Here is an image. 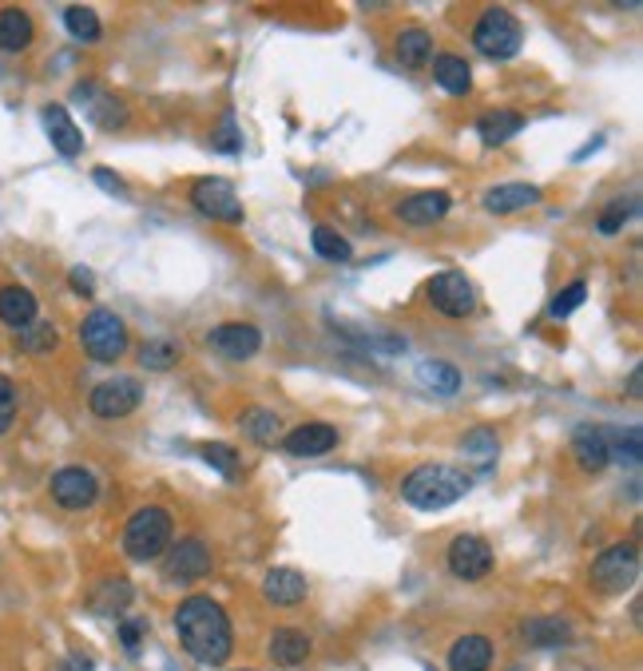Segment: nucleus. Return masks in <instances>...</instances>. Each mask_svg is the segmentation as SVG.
<instances>
[{"instance_id":"nucleus-24","label":"nucleus","mask_w":643,"mask_h":671,"mask_svg":"<svg viewBox=\"0 0 643 671\" xmlns=\"http://www.w3.org/2000/svg\"><path fill=\"white\" fill-rule=\"evenodd\" d=\"M32 44V17L24 9H0V52H24Z\"/></svg>"},{"instance_id":"nucleus-8","label":"nucleus","mask_w":643,"mask_h":671,"mask_svg":"<svg viewBox=\"0 0 643 671\" xmlns=\"http://www.w3.org/2000/svg\"><path fill=\"white\" fill-rule=\"evenodd\" d=\"M139 402H143V385L136 377H108L88 394V409L104 422H119V417L136 414Z\"/></svg>"},{"instance_id":"nucleus-44","label":"nucleus","mask_w":643,"mask_h":671,"mask_svg":"<svg viewBox=\"0 0 643 671\" xmlns=\"http://www.w3.org/2000/svg\"><path fill=\"white\" fill-rule=\"evenodd\" d=\"M119 640H124V648H128V652H136V648H139V620L119 624Z\"/></svg>"},{"instance_id":"nucleus-16","label":"nucleus","mask_w":643,"mask_h":671,"mask_svg":"<svg viewBox=\"0 0 643 671\" xmlns=\"http://www.w3.org/2000/svg\"><path fill=\"white\" fill-rule=\"evenodd\" d=\"M282 445H287V454L294 457H322L337 445V429L326 422H307L298 425V429H290V434L282 437Z\"/></svg>"},{"instance_id":"nucleus-32","label":"nucleus","mask_w":643,"mask_h":671,"mask_svg":"<svg viewBox=\"0 0 643 671\" xmlns=\"http://www.w3.org/2000/svg\"><path fill=\"white\" fill-rule=\"evenodd\" d=\"M314 255L326 258V263H350L354 258V247L346 243V235H337L334 227H314Z\"/></svg>"},{"instance_id":"nucleus-42","label":"nucleus","mask_w":643,"mask_h":671,"mask_svg":"<svg viewBox=\"0 0 643 671\" xmlns=\"http://www.w3.org/2000/svg\"><path fill=\"white\" fill-rule=\"evenodd\" d=\"M92 179H96L99 188L104 191H111V195H128V188H124V183H119V175L116 171H108V168H96L92 171Z\"/></svg>"},{"instance_id":"nucleus-7","label":"nucleus","mask_w":643,"mask_h":671,"mask_svg":"<svg viewBox=\"0 0 643 671\" xmlns=\"http://www.w3.org/2000/svg\"><path fill=\"white\" fill-rule=\"evenodd\" d=\"M640 576V548L635 544H612L592 561V584L604 593H628Z\"/></svg>"},{"instance_id":"nucleus-27","label":"nucleus","mask_w":643,"mask_h":671,"mask_svg":"<svg viewBox=\"0 0 643 671\" xmlns=\"http://www.w3.org/2000/svg\"><path fill=\"white\" fill-rule=\"evenodd\" d=\"M397 60L406 68H426L429 60H433V36L426 29H406L397 36Z\"/></svg>"},{"instance_id":"nucleus-37","label":"nucleus","mask_w":643,"mask_h":671,"mask_svg":"<svg viewBox=\"0 0 643 671\" xmlns=\"http://www.w3.org/2000/svg\"><path fill=\"white\" fill-rule=\"evenodd\" d=\"M585 298H588V287H585V283H572V287H565L560 295L553 298L548 315H553V318H572L576 310L585 307Z\"/></svg>"},{"instance_id":"nucleus-33","label":"nucleus","mask_w":643,"mask_h":671,"mask_svg":"<svg viewBox=\"0 0 643 671\" xmlns=\"http://www.w3.org/2000/svg\"><path fill=\"white\" fill-rule=\"evenodd\" d=\"M56 342H60V334H56L52 322H32V327H24L17 338V345L24 350V354H52Z\"/></svg>"},{"instance_id":"nucleus-28","label":"nucleus","mask_w":643,"mask_h":671,"mask_svg":"<svg viewBox=\"0 0 643 671\" xmlns=\"http://www.w3.org/2000/svg\"><path fill=\"white\" fill-rule=\"evenodd\" d=\"M525 640L533 648H560V643L572 640V628L565 620H556V616H545V620H528L525 624Z\"/></svg>"},{"instance_id":"nucleus-39","label":"nucleus","mask_w":643,"mask_h":671,"mask_svg":"<svg viewBox=\"0 0 643 671\" xmlns=\"http://www.w3.org/2000/svg\"><path fill=\"white\" fill-rule=\"evenodd\" d=\"M632 215H635V199H615V203H608V211L600 215V223H596V227L604 231V235H615V231L624 227Z\"/></svg>"},{"instance_id":"nucleus-25","label":"nucleus","mask_w":643,"mask_h":671,"mask_svg":"<svg viewBox=\"0 0 643 671\" xmlns=\"http://www.w3.org/2000/svg\"><path fill=\"white\" fill-rule=\"evenodd\" d=\"M270 656H275V663H282V668H298V663L310 656L307 632H298V628H278V632L270 636Z\"/></svg>"},{"instance_id":"nucleus-6","label":"nucleus","mask_w":643,"mask_h":671,"mask_svg":"<svg viewBox=\"0 0 643 671\" xmlns=\"http://www.w3.org/2000/svg\"><path fill=\"white\" fill-rule=\"evenodd\" d=\"M191 207H195L199 215L215 219V223H243V215H247L235 183H231V179H218V175L195 179V183H191Z\"/></svg>"},{"instance_id":"nucleus-9","label":"nucleus","mask_w":643,"mask_h":671,"mask_svg":"<svg viewBox=\"0 0 643 671\" xmlns=\"http://www.w3.org/2000/svg\"><path fill=\"white\" fill-rule=\"evenodd\" d=\"M426 295L437 315L446 318H469L476 310V290L461 270H441V275H433Z\"/></svg>"},{"instance_id":"nucleus-46","label":"nucleus","mask_w":643,"mask_h":671,"mask_svg":"<svg viewBox=\"0 0 643 671\" xmlns=\"http://www.w3.org/2000/svg\"><path fill=\"white\" fill-rule=\"evenodd\" d=\"M640 382H643V374H640V370H635L632 382H628V390H632V394H640Z\"/></svg>"},{"instance_id":"nucleus-36","label":"nucleus","mask_w":643,"mask_h":671,"mask_svg":"<svg viewBox=\"0 0 643 671\" xmlns=\"http://www.w3.org/2000/svg\"><path fill=\"white\" fill-rule=\"evenodd\" d=\"M211 148L215 151H227V156H235V151H243V131H238V124H235V116H223L218 119V128L211 131Z\"/></svg>"},{"instance_id":"nucleus-5","label":"nucleus","mask_w":643,"mask_h":671,"mask_svg":"<svg viewBox=\"0 0 643 671\" xmlns=\"http://www.w3.org/2000/svg\"><path fill=\"white\" fill-rule=\"evenodd\" d=\"M525 44V32H521V20L508 9H489L485 17L476 20L473 29V49L489 60H513Z\"/></svg>"},{"instance_id":"nucleus-4","label":"nucleus","mask_w":643,"mask_h":671,"mask_svg":"<svg viewBox=\"0 0 643 671\" xmlns=\"http://www.w3.org/2000/svg\"><path fill=\"white\" fill-rule=\"evenodd\" d=\"M79 345H84V354L92 362H119V358L128 354V327L111 310H92L79 322Z\"/></svg>"},{"instance_id":"nucleus-12","label":"nucleus","mask_w":643,"mask_h":671,"mask_svg":"<svg viewBox=\"0 0 643 671\" xmlns=\"http://www.w3.org/2000/svg\"><path fill=\"white\" fill-rule=\"evenodd\" d=\"M211 573V548L203 541H179L168 548V561H163V576L171 584H195Z\"/></svg>"},{"instance_id":"nucleus-47","label":"nucleus","mask_w":643,"mask_h":671,"mask_svg":"<svg viewBox=\"0 0 643 671\" xmlns=\"http://www.w3.org/2000/svg\"><path fill=\"white\" fill-rule=\"evenodd\" d=\"M513 671H521V668H513Z\"/></svg>"},{"instance_id":"nucleus-3","label":"nucleus","mask_w":643,"mask_h":671,"mask_svg":"<svg viewBox=\"0 0 643 671\" xmlns=\"http://www.w3.org/2000/svg\"><path fill=\"white\" fill-rule=\"evenodd\" d=\"M171 533H175V521H171L168 509L148 504V509L131 513L128 529H124V553L139 564L159 561L171 548Z\"/></svg>"},{"instance_id":"nucleus-45","label":"nucleus","mask_w":643,"mask_h":671,"mask_svg":"<svg viewBox=\"0 0 643 671\" xmlns=\"http://www.w3.org/2000/svg\"><path fill=\"white\" fill-rule=\"evenodd\" d=\"M60 671H96V668H92L88 656H68V660L60 663Z\"/></svg>"},{"instance_id":"nucleus-38","label":"nucleus","mask_w":643,"mask_h":671,"mask_svg":"<svg viewBox=\"0 0 643 671\" xmlns=\"http://www.w3.org/2000/svg\"><path fill=\"white\" fill-rule=\"evenodd\" d=\"M203 461L215 465L223 477H235L238 473V454L231 449V445H223V441H207V445H203Z\"/></svg>"},{"instance_id":"nucleus-35","label":"nucleus","mask_w":643,"mask_h":671,"mask_svg":"<svg viewBox=\"0 0 643 671\" xmlns=\"http://www.w3.org/2000/svg\"><path fill=\"white\" fill-rule=\"evenodd\" d=\"M640 449H643V437H640V429H628L624 437H608V454L615 457L620 465H628V469H635L640 465Z\"/></svg>"},{"instance_id":"nucleus-22","label":"nucleus","mask_w":643,"mask_h":671,"mask_svg":"<svg viewBox=\"0 0 643 671\" xmlns=\"http://www.w3.org/2000/svg\"><path fill=\"white\" fill-rule=\"evenodd\" d=\"M521 128H525L521 111H485V116L476 119V136H481L485 148H501L513 136H521Z\"/></svg>"},{"instance_id":"nucleus-15","label":"nucleus","mask_w":643,"mask_h":671,"mask_svg":"<svg viewBox=\"0 0 643 671\" xmlns=\"http://www.w3.org/2000/svg\"><path fill=\"white\" fill-rule=\"evenodd\" d=\"M40 119H44V131H49L52 148L60 151V156H79L84 151V131L76 128V119L68 116V108L64 104H49V108L40 111Z\"/></svg>"},{"instance_id":"nucleus-34","label":"nucleus","mask_w":643,"mask_h":671,"mask_svg":"<svg viewBox=\"0 0 643 671\" xmlns=\"http://www.w3.org/2000/svg\"><path fill=\"white\" fill-rule=\"evenodd\" d=\"M64 29H68L76 40H84V44H96L99 17L92 9H84V4H72V9H64Z\"/></svg>"},{"instance_id":"nucleus-31","label":"nucleus","mask_w":643,"mask_h":671,"mask_svg":"<svg viewBox=\"0 0 643 671\" xmlns=\"http://www.w3.org/2000/svg\"><path fill=\"white\" fill-rule=\"evenodd\" d=\"M238 425H243V434H250V441L258 445H270L282 434V422H278L270 409H247V414L238 417Z\"/></svg>"},{"instance_id":"nucleus-17","label":"nucleus","mask_w":643,"mask_h":671,"mask_svg":"<svg viewBox=\"0 0 643 671\" xmlns=\"http://www.w3.org/2000/svg\"><path fill=\"white\" fill-rule=\"evenodd\" d=\"M572 457H576V465H580L585 473H600V469H608L612 454H608V434H604V429H596V425H580V429L572 434Z\"/></svg>"},{"instance_id":"nucleus-2","label":"nucleus","mask_w":643,"mask_h":671,"mask_svg":"<svg viewBox=\"0 0 643 671\" xmlns=\"http://www.w3.org/2000/svg\"><path fill=\"white\" fill-rule=\"evenodd\" d=\"M473 489V477L457 465H417L401 481V501L417 513H441Z\"/></svg>"},{"instance_id":"nucleus-20","label":"nucleus","mask_w":643,"mask_h":671,"mask_svg":"<svg viewBox=\"0 0 643 671\" xmlns=\"http://www.w3.org/2000/svg\"><path fill=\"white\" fill-rule=\"evenodd\" d=\"M536 203H540V188H533V183H501V188L485 191V211H493V215H516Z\"/></svg>"},{"instance_id":"nucleus-26","label":"nucleus","mask_w":643,"mask_h":671,"mask_svg":"<svg viewBox=\"0 0 643 671\" xmlns=\"http://www.w3.org/2000/svg\"><path fill=\"white\" fill-rule=\"evenodd\" d=\"M461 454H465L469 461H476V469H481V473H489V469L496 465L501 445H496L493 429H485V425H481V429H469V434L461 437Z\"/></svg>"},{"instance_id":"nucleus-10","label":"nucleus","mask_w":643,"mask_h":671,"mask_svg":"<svg viewBox=\"0 0 643 671\" xmlns=\"http://www.w3.org/2000/svg\"><path fill=\"white\" fill-rule=\"evenodd\" d=\"M446 561L457 581H485V576L493 573V548H489V541H481V536L473 533L453 536Z\"/></svg>"},{"instance_id":"nucleus-43","label":"nucleus","mask_w":643,"mask_h":671,"mask_svg":"<svg viewBox=\"0 0 643 671\" xmlns=\"http://www.w3.org/2000/svg\"><path fill=\"white\" fill-rule=\"evenodd\" d=\"M72 290H76V295H92V290H96V278H92L88 267L72 270Z\"/></svg>"},{"instance_id":"nucleus-41","label":"nucleus","mask_w":643,"mask_h":671,"mask_svg":"<svg viewBox=\"0 0 643 671\" xmlns=\"http://www.w3.org/2000/svg\"><path fill=\"white\" fill-rule=\"evenodd\" d=\"M17 422V385L9 377H0V437L9 434Z\"/></svg>"},{"instance_id":"nucleus-11","label":"nucleus","mask_w":643,"mask_h":671,"mask_svg":"<svg viewBox=\"0 0 643 671\" xmlns=\"http://www.w3.org/2000/svg\"><path fill=\"white\" fill-rule=\"evenodd\" d=\"M49 489H52V501H56L60 509H68V513L92 509L96 497H99L96 477H92L88 469H79V465H64V469H56Z\"/></svg>"},{"instance_id":"nucleus-23","label":"nucleus","mask_w":643,"mask_h":671,"mask_svg":"<svg viewBox=\"0 0 643 671\" xmlns=\"http://www.w3.org/2000/svg\"><path fill=\"white\" fill-rule=\"evenodd\" d=\"M433 76L449 96H469L473 92V68L461 56H453V52H441L433 60Z\"/></svg>"},{"instance_id":"nucleus-13","label":"nucleus","mask_w":643,"mask_h":671,"mask_svg":"<svg viewBox=\"0 0 643 671\" xmlns=\"http://www.w3.org/2000/svg\"><path fill=\"white\" fill-rule=\"evenodd\" d=\"M211 350L231 362H247V358L258 354V345H262V330L258 327H247V322H223L207 334Z\"/></svg>"},{"instance_id":"nucleus-1","label":"nucleus","mask_w":643,"mask_h":671,"mask_svg":"<svg viewBox=\"0 0 643 671\" xmlns=\"http://www.w3.org/2000/svg\"><path fill=\"white\" fill-rule=\"evenodd\" d=\"M175 632L191 660L207 663V668H223L235 652V632H231L227 613L211 596H187L179 604Z\"/></svg>"},{"instance_id":"nucleus-14","label":"nucleus","mask_w":643,"mask_h":671,"mask_svg":"<svg viewBox=\"0 0 643 671\" xmlns=\"http://www.w3.org/2000/svg\"><path fill=\"white\" fill-rule=\"evenodd\" d=\"M449 207H453V199L446 191H417V195L397 203V219L409 223V227H433V223H441L449 215Z\"/></svg>"},{"instance_id":"nucleus-18","label":"nucleus","mask_w":643,"mask_h":671,"mask_svg":"<svg viewBox=\"0 0 643 671\" xmlns=\"http://www.w3.org/2000/svg\"><path fill=\"white\" fill-rule=\"evenodd\" d=\"M40 315V302L29 287H0V322L12 330L32 327Z\"/></svg>"},{"instance_id":"nucleus-40","label":"nucleus","mask_w":643,"mask_h":671,"mask_svg":"<svg viewBox=\"0 0 643 671\" xmlns=\"http://www.w3.org/2000/svg\"><path fill=\"white\" fill-rule=\"evenodd\" d=\"M92 111H96V124H99V128H124V119H128L124 104H116L111 96H99L96 104H92Z\"/></svg>"},{"instance_id":"nucleus-29","label":"nucleus","mask_w":643,"mask_h":671,"mask_svg":"<svg viewBox=\"0 0 643 671\" xmlns=\"http://www.w3.org/2000/svg\"><path fill=\"white\" fill-rule=\"evenodd\" d=\"M179 358H183V350H179L175 338H151V342H143V350H139V365H143V370H156V374L171 370Z\"/></svg>"},{"instance_id":"nucleus-19","label":"nucleus","mask_w":643,"mask_h":671,"mask_svg":"<svg viewBox=\"0 0 643 671\" xmlns=\"http://www.w3.org/2000/svg\"><path fill=\"white\" fill-rule=\"evenodd\" d=\"M262 596H267V604H275V608H294V604L307 600V576L294 573V568H275V573H267V581H262Z\"/></svg>"},{"instance_id":"nucleus-30","label":"nucleus","mask_w":643,"mask_h":671,"mask_svg":"<svg viewBox=\"0 0 643 671\" xmlns=\"http://www.w3.org/2000/svg\"><path fill=\"white\" fill-rule=\"evenodd\" d=\"M417 377H421L433 394H457V390H461V370L449 362H421Z\"/></svg>"},{"instance_id":"nucleus-21","label":"nucleus","mask_w":643,"mask_h":671,"mask_svg":"<svg viewBox=\"0 0 643 671\" xmlns=\"http://www.w3.org/2000/svg\"><path fill=\"white\" fill-rule=\"evenodd\" d=\"M493 668V643L485 636H461L449 648V671H489Z\"/></svg>"}]
</instances>
